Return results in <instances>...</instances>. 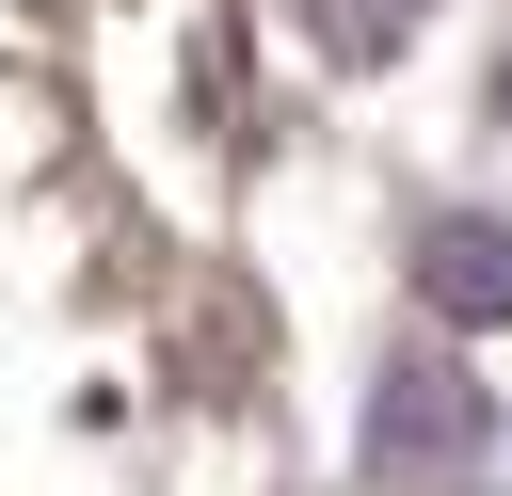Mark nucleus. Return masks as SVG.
<instances>
[{"label":"nucleus","instance_id":"f03ea898","mask_svg":"<svg viewBox=\"0 0 512 496\" xmlns=\"http://www.w3.org/2000/svg\"><path fill=\"white\" fill-rule=\"evenodd\" d=\"M416 288H432L464 336H512V224H496V208H448V224H416Z\"/></svg>","mask_w":512,"mask_h":496},{"label":"nucleus","instance_id":"f257e3e1","mask_svg":"<svg viewBox=\"0 0 512 496\" xmlns=\"http://www.w3.org/2000/svg\"><path fill=\"white\" fill-rule=\"evenodd\" d=\"M464 448H480V384H464L448 352H384V368H368V432H352V464H368L384 496H448Z\"/></svg>","mask_w":512,"mask_h":496},{"label":"nucleus","instance_id":"7ed1b4c3","mask_svg":"<svg viewBox=\"0 0 512 496\" xmlns=\"http://www.w3.org/2000/svg\"><path fill=\"white\" fill-rule=\"evenodd\" d=\"M416 16H432V0H304V48H320V64H400Z\"/></svg>","mask_w":512,"mask_h":496},{"label":"nucleus","instance_id":"20e7f679","mask_svg":"<svg viewBox=\"0 0 512 496\" xmlns=\"http://www.w3.org/2000/svg\"><path fill=\"white\" fill-rule=\"evenodd\" d=\"M496 112H512V64H496Z\"/></svg>","mask_w":512,"mask_h":496}]
</instances>
